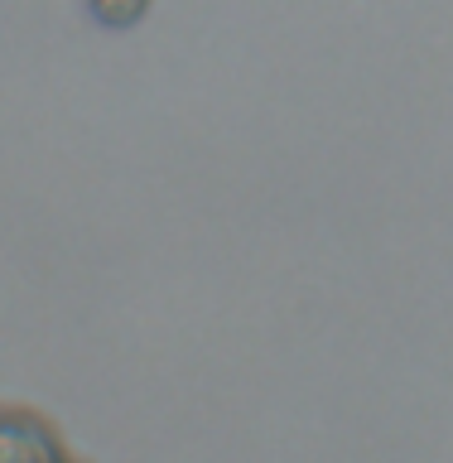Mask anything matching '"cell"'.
<instances>
[{
  "label": "cell",
  "instance_id": "2",
  "mask_svg": "<svg viewBox=\"0 0 453 463\" xmlns=\"http://www.w3.org/2000/svg\"><path fill=\"white\" fill-rule=\"evenodd\" d=\"M92 5V14L101 24H111V29H130V24H140L145 20V10H150V0H87Z\"/></svg>",
  "mask_w": 453,
  "mask_h": 463
},
{
  "label": "cell",
  "instance_id": "1",
  "mask_svg": "<svg viewBox=\"0 0 453 463\" xmlns=\"http://www.w3.org/2000/svg\"><path fill=\"white\" fill-rule=\"evenodd\" d=\"M0 463H68V458L43 420L0 415Z\"/></svg>",
  "mask_w": 453,
  "mask_h": 463
}]
</instances>
